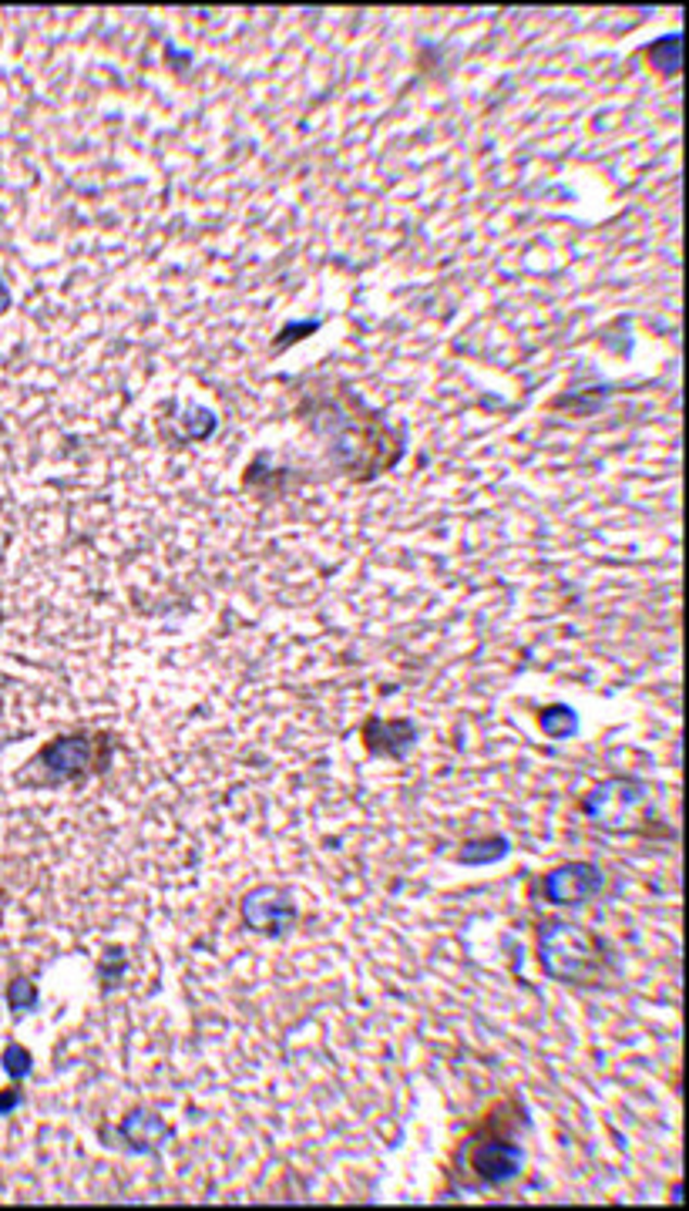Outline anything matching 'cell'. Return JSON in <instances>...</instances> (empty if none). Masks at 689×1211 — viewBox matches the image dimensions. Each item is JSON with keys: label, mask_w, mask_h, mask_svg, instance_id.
Listing matches in <instances>:
<instances>
[{"label": "cell", "mask_w": 689, "mask_h": 1211, "mask_svg": "<svg viewBox=\"0 0 689 1211\" xmlns=\"http://www.w3.org/2000/svg\"><path fill=\"white\" fill-rule=\"evenodd\" d=\"M367 737H381V741H370V750L384 754V757H404L418 737L410 720H370L367 723Z\"/></svg>", "instance_id": "cell-8"}, {"label": "cell", "mask_w": 689, "mask_h": 1211, "mask_svg": "<svg viewBox=\"0 0 689 1211\" xmlns=\"http://www.w3.org/2000/svg\"><path fill=\"white\" fill-rule=\"evenodd\" d=\"M4 1067H8V1074H11V1077H24L27 1070H30V1054H27L21 1044H11V1047L4 1050Z\"/></svg>", "instance_id": "cell-12"}, {"label": "cell", "mask_w": 689, "mask_h": 1211, "mask_svg": "<svg viewBox=\"0 0 689 1211\" xmlns=\"http://www.w3.org/2000/svg\"><path fill=\"white\" fill-rule=\"evenodd\" d=\"M605 872L596 861H565L541 879V892L551 906H582L602 895Z\"/></svg>", "instance_id": "cell-5"}, {"label": "cell", "mask_w": 689, "mask_h": 1211, "mask_svg": "<svg viewBox=\"0 0 689 1211\" xmlns=\"http://www.w3.org/2000/svg\"><path fill=\"white\" fill-rule=\"evenodd\" d=\"M582 811L609 832H646L652 824L649 791L639 778H609L585 794Z\"/></svg>", "instance_id": "cell-2"}, {"label": "cell", "mask_w": 689, "mask_h": 1211, "mask_svg": "<svg viewBox=\"0 0 689 1211\" xmlns=\"http://www.w3.org/2000/svg\"><path fill=\"white\" fill-rule=\"evenodd\" d=\"M538 962L548 980L569 986H609L618 976L615 949L592 929L575 922H545L535 936Z\"/></svg>", "instance_id": "cell-1"}, {"label": "cell", "mask_w": 689, "mask_h": 1211, "mask_svg": "<svg viewBox=\"0 0 689 1211\" xmlns=\"http://www.w3.org/2000/svg\"><path fill=\"white\" fill-rule=\"evenodd\" d=\"M538 727L548 737H575L578 734V717L572 707H545L538 714Z\"/></svg>", "instance_id": "cell-10"}, {"label": "cell", "mask_w": 689, "mask_h": 1211, "mask_svg": "<svg viewBox=\"0 0 689 1211\" xmlns=\"http://www.w3.org/2000/svg\"><path fill=\"white\" fill-rule=\"evenodd\" d=\"M8 1002H11L14 1013L34 1010V1007H38V989H34V983H27V980H14L8 986Z\"/></svg>", "instance_id": "cell-11"}, {"label": "cell", "mask_w": 689, "mask_h": 1211, "mask_svg": "<svg viewBox=\"0 0 689 1211\" xmlns=\"http://www.w3.org/2000/svg\"><path fill=\"white\" fill-rule=\"evenodd\" d=\"M508 852H511V838H508V835H488V838H471V842H464V845L455 852V861H458V865H468V869H481V865L505 861Z\"/></svg>", "instance_id": "cell-9"}, {"label": "cell", "mask_w": 689, "mask_h": 1211, "mask_svg": "<svg viewBox=\"0 0 689 1211\" xmlns=\"http://www.w3.org/2000/svg\"><path fill=\"white\" fill-rule=\"evenodd\" d=\"M118 1134L125 1137V1145H128L135 1155H155V1151L162 1148V1140L171 1137V1127L162 1124V1118H155V1114H149V1111H131V1114L122 1121Z\"/></svg>", "instance_id": "cell-7"}, {"label": "cell", "mask_w": 689, "mask_h": 1211, "mask_svg": "<svg viewBox=\"0 0 689 1211\" xmlns=\"http://www.w3.org/2000/svg\"><path fill=\"white\" fill-rule=\"evenodd\" d=\"M21 1100H24V1094H21V1090H11L8 1097H0V1114H8L11 1107H17Z\"/></svg>", "instance_id": "cell-13"}, {"label": "cell", "mask_w": 689, "mask_h": 1211, "mask_svg": "<svg viewBox=\"0 0 689 1211\" xmlns=\"http://www.w3.org/2000/svg\"><path fill=\"white\" fill-rule=\"evenodd\" d=\"M34 765H48L51 771V781H72L78 778L85 768L98 765V754H94V741L88 737H61L54 744H48L38 757H34Z\"/></svg>", "instance_id": "cell-6"}, {"label": "cell", "mask_w": 689, "mask_h": 1211, "mask_svg": "<svg viewBox=\"0 0 689 1211\" xmlns=\"http://www.w3.org/2000/svg\"><path fill=\"white\" fill-rule=\"evenodd\" d=\"M468 1161H471V1171L477 1174L481 1185L488 1188H501L508 1185L511 1178H519L522 1168H525V1148L519 1145L514 1137H485V1140H474L468 1148Z\"/></svg>", "instance_id": "cell-4"}, {"label": "cell", "mask_w": 689, "mask_h": 1211, "mask_svg": "<svg viewBox=\"0 0 689 1211\" xmlns=\"http://www.w3.org/2000/svg\"><path fill=\"white\" fill-rule=\"evenodd\" d=\"M239 912H243V922L253 932H259V936H269V939H283L286 932L296 925V919H299L296 903H293L286 892L276 888V885H259V888L246 892Z\"/></svg>", "instance_id": "cell-3"}]
</instances>
